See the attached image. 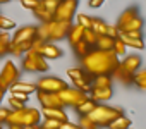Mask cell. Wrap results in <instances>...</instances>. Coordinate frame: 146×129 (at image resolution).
Returning <instances> with one entry per match:
<instances>
[{"label": "cell", "instance_id": "cell-48", "mask_svg": "<svg viewBox=\"0 0 146 129\" xmlns=\"http://www.w3.org/2000/svg\"><path fill=\"white\" fill-rule=\"evenodd\" d=\"M0 129H2V126H0Z\"/></svg>", "mask_w": 146, "mask_h": 129}, {"label": "cell", "instance_id": "cell-33", "mask_svg": "<svg viewBox=\"0 0 146 129\" xmlns=\"http://www.w3.org/2000/svg\"><path fill=\"white\" fill-rule=\"evenodd\" d=\"M14 28H16V23L12 19H9V17L0 14V29H2V31H11Z\"/></svg>", "mask_w": 146, "mask_h": 129}, {"label": "cell", "instance_id": "cell-23", "mask_svg": "<svg viewBox=\"0 0 146 129\" xmlns=\"http://www.w3.org/2000/svg\"><path fill=\"white\" fill-rule=\"evenodd\" d=\"M93 48H96V50H112L113 48V38H110V36H107V35H98V38H96V41H95V47Z\"/></svg>", "mask_w": 146, "mask_h": 129}, {"label": "cell", "instance_id": "cell-28", "mask_svg": "<svg viewBox=\"0 0 146 129\" xmlns=\"http://www.w3.org/2000/svg\"><path fill=\"white\" fill-rule=\"evenodd\" d=\"M93 86H112V76L110 74H100V76H93V81H91Z\"/></svg>", "mask_w": 146, "mask_h": 129}, {"label": "cell", "instance_id": "cell-18", "mask_svg": "<svg viewBox=\"0 0 146 129\" xmlns=\"http://www.w3.org/2000/svg\"><path fill=\"white\" fill-rule=\"evenodd\" d=\"M11 93H24V95H31L36 91V84L35 83H21V81H16L14 84H11L9 88Z\"/></svg>", "mask_w": 146, "mask_h": 129}, {"label": "cell", "instance_id": "cell-31", "mask_svg": "<svg viewBox=\"0 0 146 129\" xmlns=\"http://www.w3.org/2000/svg\"><path fill=\"white\" fill-rule=\"evenodd\" d=\"M96 38H98V35L91 29V28H84V33H83V40L88 43V45H91V47H95V41H96Z\"/></svg>", "mask_w": 146, "mask_h": 129}, {"label": "cell", "instance_id": "cell-42", "mask_svg": "<svg viewBox=\"0 0 146 129\" xmlns=\"http://www.w3.org/2000/svg\"><path fill=\"white\" fill-rule=\"evenodd\" d=\"M124 35L131 36V38H143V33L141 31H129V33H124Z\"/></svg>", "mask_w": 146, "mask_h": 129}, {"label": "cell", "instance_id": "cell-25", "mask_svg": "<svg viewBox=\"0 0 146 129\" xmlns=\"http://www.w3.org/2000/svg\"><path fill=\"white\" fill-rule=\"evenodd\" d=\"M95 107H96V102H95V100H91V98L88 96L84 102H81V103L76 107V110H78V114H79V115H88V114H91V112L95 110Z\"/></svg>", "mask_w": 146, "mask_h": 129}, {"label": "cell", "instance_id": "cell-5", "mask_svg": "<svg viewBox=\"0 0 146 129\" xmlns=\"http://www.w3.org/2000/svg\"><path fill=\"white\" fill-rule=\"evenodd\" d=\"M143 28V17L137 14L136 7H129L122 12L117 23L119 33H129V31H141Z\"/></svg>", "mask_w": 146, "mask_h": 129}, {"label": "cell", "instance_id": "cell-12", "mask_svg": "<svg viewBox=\"0 0 146 129\" xmlns=\"http://www.w3.org/2000/svg\"><path fill=\"white\" fill-rule=\"evenodd\" d=\"M41 117L45 119H53L58 122H67V112L64 107H41Z\"/></svg>", "mask_w": 146, "mask_h": 129}, {"label": "cell", "instance_id": "cell-27", "mask_svg": "<svg viewBox=\"0 0 146 129\" xmlns=\"http://www.w3.org/2000/svg\"><path fill=\"white\" fill-rule=\"evenodd\" d=\"M72 47H74V52H76V55H78L79 59H83L84 55H88V53H90V50L93 48V47H91V45H88L84 40L78 41L76 45H72Z\"/></svg>", "mask_w": 146, "mask_h": 129}, {"label": "cell", "instance_id": "cell-15", "mask_svg": "<svg viewBox=\"0 0 146 129\" xmlns=\"http://www.w3.org/2000/svg\"><path fill=\"white\" fill-rule=\"evenodd\" d=\"M90 95H91L90 98L95 100L96 103L107 102V100L112 98V86H103V88H100V86H91Z\"/></svg>", "mask_w": 146, "mask_h": 129}, {"label": "cell", "instance_id": "cell-7", "mask_svg": "<svg viewBox=\"0 0 146 129\" xmlns=\"http://www.w3.org/2000/svg\"><path fill=\"white\" fill-rule=\"evenodd\" d=\"M23 67L26 71H29V72H46L48 71V62L38 52L28 50L26 57L23 59Z\"/></svg>", "mask_w": 146, "mask_h": 129}, {"label": "cell", "instance_id": "cell-11", "mask_svg": "<svg viewBox=\"0 0 146 129\" xmlns=\"http://www.w3.org/2000/svg\"><path fill=\"white\" fill-rule=\"evenodd\" d=\"M67 86V83L60 78L55 76H45L36 83V91H45V93H58L60 90H64Z\"/></svg>", "mask_w": 146, "mask_h": 129}, {"label": "cell", "instance_id": "cell-3", "mask_svg": "<svg viewBox=\"0 0 146 129\" xmlns=\"http://www.w3.org/2000/svg\"><path fill=\"white\" fill-rule=\"evenodd\" d=\"M41 120V112L36 110V108H19V110H11L9 117H7V122L9 126H21V127H26V126H35V124H40Z\"/></svg>", "mask_w": 146, "mask_h": 129}, {"label": "cell", "instance_id": "cell-36", "mask_svg": "<svg viewBox=\"0 0 146 129\" xmlns=\"http://www.w3.org/2000/svg\"><path fill=\"white\" fill-rule=\"evenodd\" d=\"M81 119H79V126L83 127V129H95L96 126H95V122L88 117V115H79Z\"/></svg>", "mask_w": 146, "mask_h": 129}, {"label": "cell", "instance_id": "cell-20", "mask_svg": "<svg viewBox=\"0 0 146 129\" xmlns=\"http://www.w3.org/2000/svg\"><path fill=\"white\" fill-rule=\"evenodd\" d=\"M122 66L127 69V71H131L132 74L136 72V71H139V66H141V57L139 55H127V57H124L122 59Z\"/></svg>", "mask_w": 146, "mask_h": 129}, {"label": "cell", "instance_id": "cell-49", "mask_svg": "<svg viewBox=\"0 0 146 129\" xmlns=\"http://www.w3.org/2000/svg\"><path fill=\"white\" fill-rule=\"evenodd\" d=\"M95 129H98V127H95Z\"/></svg>", "mask_w": 146, "mask_h": 129}, {"label": "cell", "instance_id": "cell-32", "mask_svg": "<svg viewBox=\"0 0 146 129\" xmlns=\"http://www.w3.org/2000/svg\"><path fill=\"white\" fill-rule=\"evenodd\" d=\"M112 52H113L117 57H120V55H125L127 47L122 43V40H120V38H115V40H113V48H112Z\"/></svg>", "mask_w": 146, "mask_h": 129}, {"label": "cell", "instance_id": "cell-2", "mask_svg": "<svg viewBox=\"0 0 146 129\" xmlns=\"http://www.w3.org/2000/svg\"><path fill=\"white\" fill-rule=\"evenodd\" d=\"M72 23L67 21H50V23H41L40 28H36V38L43 41H60L65 40L69 35Z\"/></svg>", "mask_w": 146, "mask_h": 129}, {"label": "cell", "instance_id": "cell-45", "mask_svg": "<svg viewBox=\"0 0 146 129\" xmlns=\"http://www.w3.org/2000/svg\"><path fill=\"white\" fill-rule=\"evenodd\" d=\"M9 127H11V129H23L21 126H9Z\"/></svg>", "mask_w": 146, "mask_h": 129}, {"label": "cell", "instance_id": "cell-22", "mask_svg": "<svg viewBox=\"0 0 146 129\" xmlns=\"http://www.w3.org/2000/svg\"><path fill=\"white\" fill-rule=\"evenodd\" d=\"M83 33H84V28L79 26V24H72L70 29H69V35H67V40L70 41V45H76L78 41L83 40Z\"/></svg>", "mask_w": 146, "mask_h": 129}, {"label": "cell", "instance_id": "cell-39", "mask_svg": "<svg viewBox=\"0 0 146 129\" xmlns=\"http://www.w3.org/2000/svg\"><path fill=\"white\" fill-rule=\"evenodd\" d=\"M9 114H11V110H9V108H5V107H0V126L7 122V117H9Z\"/></svg>", "mask_w": 146, "mask_h": 129}, {"label": "cell", "instance_id": "cell-19", "mask_svg": "<svg viewBox=\"0 0 146 129\" xmlns=\"http://www.w3.org/2000/svg\"><path fill=\"white\" fill-rule=\"evenodd\" d=\"M119 38L122 40V43L127 47V48H134V50H144V41L143 38H131L124 33H119Z\"/></svg>", "mask_w": 146, "mask_h": 129}, {"label": "cell", "instance_id": "cell-40", "mask_svg": "<svg viewBox=\"0 0 146 129\" xmlns=\"http://www.w3.org/2000/svg\"><path fill=\"white\" fill-rule=\"evenodd\" d=\"M58 129H83V127H81L79 124H74V122H69V120H67V122H62Z\"/></svg>", "mask_w": 146, "mask_h": 129}, {"label": "cell", "instance_id": "cell-30", "mask_svg": "<svg viewBox=\"0 0 146 129\" xmlns=\"http://www.w3.org/2000/svg\"><path fill=\"white\" fill-rule=\"evenodd\" d=\"M132 84H136L139 90H146V69H144V71H136V72H134Z\"/></svg>", "mask_w": 146, "mask_h": 129}, {"label": "cell", "instance_id": "cell-4", "mask_svg": "<svg viewBox=\"0 0 146 129\" xmlns=\"http://www.w3.org/2000/svg\"><path fill=\"white\" fill-rule=\"evenodd\" d=\"M124 112L120 108H115V107H108V105H103V103H96L95 110L91 114H88V117L95 122V126L98 127H107L115 117L122 115Z\"/></svg>", "mask_w": 146, "mask_h": 129}, {"label": "cell", "instance_id": "cell-17", "mask_svg": "<svg viewBox=\"0 0 146 129\" xmlns=\"http://www.w3.org/2000/svg\"><path fill=\"white\" fill-rule=\"evenodd\" d=\"M38 100L41 103V107H62L57 93H45V91H38Z\"/></svg>", "mask_w": 146, "mask_h": 129}, {"label": "cell", "instance_id": "cell-16", "mask_svg": "<svg viewBox=\"0 0 146 129\" xmlns=\"http://www.w3.org/2000/svg\"><path fill=\"white\" fill-rule=\"evenodd\" d=\"M110 76H112V78H115L117 81L124 83V84H132V78H134V74H132L131 71H127L120 62H119V66L113 69V72H112Z\"/></svg>", "mask_w": 146, "mask_h": 129}, {"label": "cell", "instance_id": "cell-29", "mask_svg": "<svg viewBox=\"0 0 146 129\" xmlns=\"http://www.w3.org/2000/svg\"><path fill=\"white\" fill-rule=\"evenodd\" d=\"M91 29L96 33V35H107V29H108V24L102 19H91Z\"/></svg>", "mask_w": 146, "mask_h": 129}, {"label": "cell", "instance_id": "cell-24", "mask_svg": "<svg viewBox=\"0 0 146 129\" xmlns=\"http://www.w3.org/2000/svg\"><path fill=\"white\" fill-rule=\"evenodd\" d=\"M107 127H108V129H131V119L122 114V115L115 117Z\"/></svg>", "mask_w": 146, "mask_h": 129}, {"label": "cell", "instance_id": "cell-9", "mask_svg": "<svg viewBox=\"0 0 146 129\" xmlns=\"http://www.w3.org/2000/svg\"><path fill=\"white\" fill-rule=\"evenodd\" d=\"M67 76L70 78V81L74 83V88L84 91V93H90L91 90V81L93 78L84 71V69H67Z\"/></svg>", "mask_w": 146, "mask_h": 129}, {"label": "cell", "instance_id": "cell-47", "mask_svg": "<svg viewBox=\"0 0 146 129\" xmlns=\"http://www.w3.org/2000/svg\"><path fill=\"white\" fill-rule=\"evenodd\" d=\"M53 2H60V0H53Z\"/></svg>", "mask_w": 146, "mask_h": 129}, {"label": "cell", "instance_id": "cell-37", "mask_svg": "<svg viewBox=\"0 0 146 129\" xmlns=\"http://www.w3.org/2000/svg\"><path fill=\"white\" fill-rule=\"evenodd\" d=\"M60 124H62V122H58V120L45 119V120L41 122V127H45V129H58V127H60Z\"/></svg>", "mask_w": 146, "mask_h": 129}, {"label": "cell", "instance_id": "cell-38", "mask_svg": "<svg viewBox=\"0 0 146 129\" xmlns=\"http://www.w3.org/2000/svg\"><path fill=\"white\" fill-rule=\"evenodd\" d=\"M40 4V0H21V5L24 9H29V11H35Z\"/></svg>", "mask_w": 146, "mask_h": 129}, {"label": "cell", "instance_id": "cell-8", "mask_svg": "<svg viewBox=\"0 0 146 129\" xmlns=\"http://www.w3.org/2000/svg\"><path fill=\"white\" fill-rule=\"evenodd\" d=\"M78 5H79L78 0H60V2L57 4L53 19L55 21L72 23V19H74V16H76V11H78Z\"/></svg>", "mask_w": 146, "mask_h": 129}, {"label": "cell", "instance_id": "cell-14", "mask_svg": "<svg viewBox=\"0 0 146 129\" xmlns=\"http://www.w3.org/2000/svg\"><path fill=\"white\" fill-rule=\"evenodd\" d=\"M36 38V26H24L19 28L14 36H12V43H23V41H31Z\"/></svg>", "mask_w": 146, "mask_h": 129}, {"label": "cell", "instance_id": "cell-46", "mask_svg": "<svg viewBox=\"0 0 146 129\" xmlns=\"http://www.w3.org/2000/svg\"><path fill=\"white\" fill-rule=\"evenodd\" d=\"M9 2V0H0V4H7Z\"/></svg>", "mask_w": 146, "mask_h": 129}, {"label": "cell", "instance_id": "cell-34", "mask_svg": "<svg viewBox=\"0 0 146 129\" xmlns=\"http://www.w3.org/2000/svg\"><path fill=\"white\" fill-rule=\"evenodd\" d=\"M76 17V24H79V26H83V28H91V19L93 17H90V16H86V14H76L74 16Z\"/></svg>", "mask_w": 146, "mask_h": 129}, {"label": "cell", "instance_id": "cell-1", "mask_svg": "<svg viewBox=\"0 0 146 129\" xmlns=\"http://www.w3.org/2000/svg\"><path fill=\"white\" fill-rule=\"evenodd\" d=\"M119 57L112 52V50H96L91 48L88 55H84L81 59L83 69L93 78V76H100V74H112L113 69L119 66Z\"/></svg>", "mask_w": 146, "mask_h": 129}, {"label": "cell", "instance_id": "cell-21", "mask_svg": "<svg viewBox=\"0 0 146 129\" xmlns=\"http://www.w3.org/2000/svg\"><path fill=\"white\" fill-rule=\"evenodd\" d=\"M33 14L41 21V23H50V21H53V12L52 11H48L46 7H45V4L40 0V4H38V7L33 11Z\"/></svg>", "mask_w": 146, "mask_h": 129}, {"label": "cell", "instance_id": "cell-35", "mask_svg": "<svg viewBox=\"0 0 146 129\" xmlns=\"http://www.w3.org/2000/svg\"><path fill=\"white\" fill-rule=\"evenodd\" d=\"M9 107L12 108V110H19V108H23V107H26V102L24 100H19V98H16V96H9Z\"/></svg>", "mask_w": 146, "mask_h": 129}, {"label": "cell", "instance_id": "cell-44", "mask_svg": "<svg viewBox=\"0 0 146 129\" xmlns=\"http://www.w3.org/2000/svg\"><path fill=\"white\" fill-rule=\"evenodd\" d=\"M4 95H5V91L0 88V103H2V100H4Z\"/></svg>", "mask_w": 146, "mask_h": 129}, {"label": "cell", "instance_id": "cell-6", "mask_svg": "<svg viewBox=\"0 0 146 129\" xmlns=\"http://www.w3.org/2000/svg\"><path fill=\"white\" fill-rule=\"evenodd\" d=\"M57 96H58V100H60V103H62V107L65 108V107H78L81 102H84L86 98H88V93H84V91H81V90H78V88H70V86H65L64 90H60L58 93H57Z\"/></svg>", "mask_w": 146, "mask_h": 129}, {"label": "cell", "instance_id": "cell-10", "mask_svg": "<svg viewBox=\"0 0 146 129\" xmlns=\"http://www.w3.org/2000/svg\"><path fill=\"white\" fill-rule=\"evenodd\" d=\"M17 79H19V69L16 67V64H12V60L5 62L2 72H0V88L7 91L11 84H14Z\"/></svg>", "mask_w": 146, "mask_h": 129}, {"label": "cell", "instance_id": "cell-41", "mask_svg": "<svg viewBox=\"0 0 146 129\" xmlns=\"http://www.w3.org/2000/svg\"><path fill=\"white\" fill-rule=\"evenodd\" d=\"M103 4H105V0H90V7H93V9H98Z\"/></svg>", "mask_w": 146, "mask_h": 129}, {"label": "cell", "instance_id": "cell-26", "mask_svg": "<svg viewBox=\"0 0 146 129\" xmlns=\"http://www.w3.org/2000/svg\"><path fill=\"white\" fill-rule=\"evenodd\" d=\"M11 41H12V38H11V35H9L7 31L0 33V57H4V55H7V53H9Z\"/></svg>", "mask_w": 146, "mask_h": 129}, {"label": "cell", "instance_id": "cell-43", "mask_svg": "<svg viewBox=\"0 0 146 129\" xmlns=\"http://www.w3.org/2000/svg\"><path fill=\"white\" fill-rule=\"evenodd\" d=\"M23 129H45V127H41V124H35V126H26Z\"/></svg>", "mask_w": 146, "mask_h": 129}, {"label": "cell", "instance_id": "cell-13", "mask_svg": "<svg viewBox=\"0 0 146 129\" xmlns=\"http://www.w3.org/2000/svg\"><path fill=\"white\" fill-rule=\"evenodd\" d=\"M43 59H60L62 57V50L57 47V45H53V43H50V41H43L40 47H38V50H36Z\"/></svg>", "mask_w": 146, "mask_h": 129}]
</instances>
